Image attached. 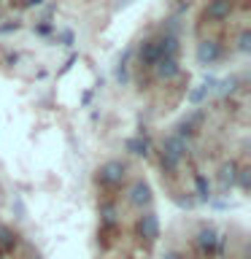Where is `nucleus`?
I'll use <instances>...</instances> for the list:
<instances>
[{
  "label": "nucleus",
  "mask_w": 251,
  "mask_h": 259,
  "mask_svg": "<svg viewBox=\"0 0 251 259\" xmlns=\"http://www.w3.org/2000/svg\"><path fill=\"white\" fill-rule=\"evenodd\" d=\"M138 235H141L146 243H154L159 238V219L154 210H146V213L138 219Z\"/></svg>",
  "instance_id": "obj_4"
},
{
  "label": "nucleus",
  "mask_w": 251,
  "mask_h": 259,
  "mask_svg": "<svg viewBox=\"0 0 251 259\" xmlns=\"http://www.w3.org/2000/svg\"><path fill=\"white\" fill-rule=\"evenodd\" d=\"M124 176H127V165L121 159H108L105 165H100V170H97V181L103 186H119L124 181Z\"/></svg>",
  "instance_id": "obj_1"
},
{
  "label": "nucleus",
  "mask_w": 251,
  "mask_h": 259,
  "mask_svg": "<svg viewBox=\"0 0 251 259\" xmlns=\"http://www.w3.org/2000/svg\"><path fill=\"white\" fill-rule=\"evenodd\" d=\"M194 194H197V200H202V202L211 200V181L205 176H194Z\"/></svg>",
  "instance_id": "obj_16"
},
{
  "label": "nucleus",
  "mask_w": 251,
  "mask_h": 259,
  "mask_svg": "<svg viewBox=\"0 0 251 259\" xmlns=\"http://www.w3.org/2000/svg\"><path fill=\"white\" fill-rule=\"evenodd\" d=\"M159 57H178V35L176 32H165L162 38H157Z\"/></svg>",
  "instance_id": "obj_11"
},
{
  "label": "nucleus",
  "mask_w": 251,
  "mask_h": 259,
  "mask_svg": "<svg viewBox=\"0 0 251 259\" xmlns=\"http://www.w3.org/2000/svg\"><path fill=\"white\" fill-rule=\"evenodd\" d=\"M232 14V0H208L205 6V16L211 22H222Z\"/></svg>",
  "instance_id": "obj_8"
},
{
  "label": "nucleus",
  "mask_w": 251,
  "mask_h": 259,
  "mask_svg": "<svg viewBox=\"0 0 251 259\" xmlns=\"http://www.w3.org/2000/svg\"><path fill=\"white\" fill-rule=\"evenodd\" d=\"M219 240H222V235H219L216 227H202V230L197 232V238H194L197 251L202 256H216L219 254Z\"/></svg>",
  "instance_id": "obj_2"
},
{
  "label": "nucleus",
  "mask_w": 251,
  "mask_h": 259,
  "mask_svg": "<svg viewBox=\"0 0 251 259\" xmlns=\"http://www.w3.org/2000/svg\"><path fill=\"white\" fill-rule=\"evenodd\" d=\"M162 259H184L181 254H178V251H168V254L165 256H162Z\"/></svg>",
  "instance_id": "obj_21"
},
{
  "label": "nucleus",
  "mask_w": 251,
  "mask_h": 259,
  "mask_svg": "<svg viewBox=\"0 0 251 259\" xmlns=\"http://www.w3.org/2000/svg\"><path fill=\"white\" fill-rule=\"evenodd\" d=\"M0 259H3V254H0Z\"/></svg>",
  "instance_id": "obj_23"
},
{
  "label": "nucleus",
  "mask_w": 251,
  "mask_h": 259,
  "mask_svg": "<svg viewBox=\"0 0 251 259\" xmlns=\"http://www.w3.org/2000/svg\"><path fill=\"white\" fill-rule=\"evenodd\" d=\"M162 149H165V151H170V154H176V157L184 162L186 151H189V146H186V141H184V138H178V135H173V133H170V135L165 138V141H162Z\"/></svg>",
  "instance_id": "obj_10"
},
{
  "label": "nucleus",
  "mask_w": 251,
  "mask_h": 259,
  "mask_svg": "<svg viewBox=\"0 0 251 259\" xmlns=\"http://www.w3.org/2000/svg\"><path fill=\"white\" fill-rule=\"evenodd\" d=\"M159 165H162V170H165V173H176V170L181 167V159H178L176 154H170V151L162 149V151H159Z\"/></svg>",
  "instance_id": "obj_15"
},
{
  "label": "nucleus",
  "mask_w": 251,
  "mask_h": 259,
  "mask_svg": "<svg viewBox=\"0 0 251 259\" xmlns=\"http://www.w3.org/2000/svg\"><path fill=\"white\" fill-rule=\"evenodd\" d=\"M194 57H197V62L200 65H214L222 60V44L214 38H208V40H200L197 44V52H194Z\"/></svg>",
  "instance_id": "obj_3"
},
{
  "label": "nucleus",
  "mask_w": 251,
  "mask_h": 259,
  "mask_svg": "<svg viewBox=\"0 0 251 259\" xmlns=\"http://www.w3.org/2000/svg\"><path fill=\"white\" fill-rule=\"evenodd\" d=\"M235 89H238V78H235V76L224 78V81H216V92L219 95H232Z\"/></svg>",
  "instance_id": "obj_17"
},
{
  "label": "nucleus",
  "mask_w": 251,
  "mask_h": 259,
  "mask_svg": "<svg viewBox=\"0 0 251 259\" xmlns=\"http://www.w3.org/2000/svg\"><path fill=\"white\" fill-rule=\"evenodd\" d=\"M40 3H44V0H24V6H27V8H35V6H40Z\"/></svg>",
  "instance_id": "obj_22"
},
{
  "label": "nucleus",
  "mask_w": 251,
  "mask_h": 259,
  "mask_svg": "<svg viewBox=\"0 0 251 259\" xmlns=\"http://www.w3.org/2000/svg\"><path fill=\"white\" fill-rule=\"evenodd\" d=\"M116 222H119V208L113 202H103L100 205V224L111 230V227H116Z\"/></svg>",
  "instance_id": "obj_12"
},
{
  "label": "nucleus",
  "mask_w": 251,
  "mask_h": 259,
  "mask_svg": "<svg viewBox=\"0 0 251 259\" xmlns=\"http://www.w3.org/2000/svg\"><path fill=\"white\" fill-rule=\"evenodd\" d=\"M124 149L133 154V157H146V154H149V141H146V138H130L124 143Z\"/></svg>",
  "instance_id": "obj_14"
},
{
  "label": "nucleus",
  "mask_w": 251,
  "mask_h": 259,
  "mask_svg": "<svg viewBox=\"0 0 251 259\" xmlns=\"http://www.w3.org/2000/svg\"><path fill=\"white\" fill-rule=\"evenodd\" d=\"M149 202H151V186L146 181H135L133 186H130V205L146 208Z\"/></svg>",
  "instance_id": "obj_7"
},
{
  "label": "nucleus",
  "mask_w": 251,
  "mask_h": 259,
  "mask_svg": "<svg viewBox=\"0 0 251 259\" xmlns=\"http://www.w3.org/2000/svg\"><path fill=\"white\" fill-rule=\"evenodd\" d=\"M130 57H133V49H127L124 52V57H121V62H119V70H116V78L124 84L127 81V62H130Z\"/></svg>",
  "instance_id": "obj_18"
},
{
  "label": "nucleus",
  "mask_w": 251,
  "mask_h": 259,
  "mask_svg": "<svg viewBox=\"0 0 251 259\" xmlns=\"http://www.w3.org/2000/svg\"><path fill=\"white\" fill-rule=\"evenodd\" d=\"M238 173H240V167H238V162H224L222 167H219V184H222V189H232L235 184H238Z\"/></svg>",
  "instance_id": "obj_9"
},
{
  "label": "nucleus",
  "mask_w": 251,
  "mask_h": 259,
  "mask_svg": "<svg viewBox=\"0 0 251 259\" xmlns=\"http://www.w3.org/2000/svg\"><path fill=\"white\" fill-rule=\"evenodd\" d=\"M238 181H240V189H248V170L246 167L238 173Z\"/></svg>",
  "instance_id": "obj_20"
},
{
  "label": "nucleus",
  "mask_w": 251,
  "mask_h": 259,
  "mask_svg": "<svg viewBox=\"0 0 251 259\" xmlns=\"http://www.w3.org/2000/svg\"><path fill=\"white\" fill-rule=\"evenodd\" d=\"M178 73H181V65H178V57H159L154 62V76L159 81H173Z\"/></svg>",
  "instance_id": "obj_5"
},
{
  "label": "nucleus",
  "mask_w": 251,
  "mask_h": 259,
  "mask_svg": "<svg viewBox=\"0 0 251 259\" xmlns=\"http://www.w3.org/2000/svg\"><path fill=\"white\" fill-rule=\"evenodd\" d=\"M238 49H240V52H248V49H251V32H248V30H243V32H240Z\"/></svg>",
  "instance_id": "obj_19"
},
{
  "label": "nucleus",
  "mask_w": 251,
  "mask_h": 259,
  "mask_svg": "<svg viewBox=\"0 0 251 259\" xmlns=\"http://www.w3.org/2000/svg\"><path fill=\"white\" fill-rule=\"evenodd\" d=\"M16 235H14V230H8L6 224H0V254H8V251H14L16 248Z\"/></svg>",
  "instance_id": "obj_13"
},
{
  "label": "nucleus",
  "mask_w": 251,
  "mask_h": 259,
  "mask_svg": "<svg viewBox=\"0 0 251 259\" xmlns=\"http://www.w3.org/2000/svg\"><path fill=\"white\" fill-rule=\"evenodd\" d=\"M159 60V46H157V38H149L143 40L141 49H138V62L141 68H154V62Z\"/></svg>",
  "instance_id": "obj_6"
}]
</instances>
